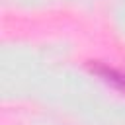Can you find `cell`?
Segmentation results:
<instances>
[{"label": "cell", "mask_w": 125, "mask_h": 125, "mask_svg": "<svg viewBox=\"0 0 125 125\" xmlns=\"http://www.w3.org/2000/svg\"><path fill=\"white\" fill-rule=\"evenodd\" d=\"M90 70L96 72L104 82L111 84L115 90H119V92L125 94V72H123V70L113 68V66H109V64H102V62L90 64Z\"/></svg>", "instance_id": "cell-1"}]
</instances>
